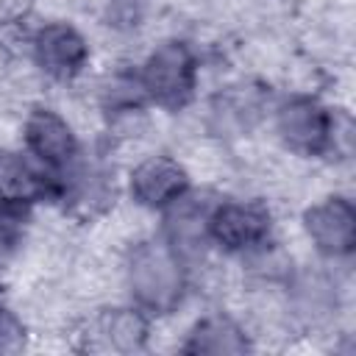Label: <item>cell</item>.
I'll return each mask as SVG.
<instances>
[{"label": "cell", "mask_w": 356, "mask_h": 356, "mask_svg": "<svg viewBox=\"0 0 356 356\" xmlns=\"http://www.w3.org/2000/svg\"><path fill=\"white\" fill-rule=\"evenodd\" d=\"M25 142L42 164L56 167V170L67 167L78 153V142H75L72 128L56 111H47V108H39L28 117Z\"/></svg>", "instance_id": "6"}, {"label": "cell", "mask_w": 356, "mask_h": 356, "mask_svg": "<svg viewBox=\"0 0 356 356\" xmlns=\"http://www.w3.org/2000/svg\"><path fill=\"white\" fill-rule=\"evenodd\" d=\"M312 242L328 256H345L356 242V211L345 197H328L306 211Z\"/></svg>", "instance_id": "4"}, {"label": "cell", "mask_w": 356, "mask_h": 356, "mask_svg": "<svg viewBox=\"0 0 356 356\" xmlns=\"http://www.w3.org/2000/svg\"><path fill=\"white\" fill-rule=\"evenodd\" d=\"M50 192V178L19 153H0V200L22 206Z\"/></svg>", "instance_id": "10"}, {"label": "cell", "mask_w": 356, "mask_h": 356, "mask_svg": "<svg viewBox=\"0 0 356 356\" xmlns=\"http://www.w3.org/2000/svg\"><path fill=\"white\" fill-rule=\"evenodd\" d=\"M22 345H25L22 323L8 309H0V353H17Z\"/></svg>", "instance_id": "14"}, {"label": "cell", "mask_w": 356, "mask_h": 356, "mask_svg": "<svg viewBox=\"0 0 356 356\" xmlns=\"http://www.w3.org/2000/svg\"><path fill=\"white\" fill-rule=\"evenodd\" d=\"M33 53H36V61L50 75L67 78V75H75L83 67L86 42L75 28H70L64 22H53V25L39 31V36L33 42Z\"/></svg>", "instance_id": "8"}, {"label": "cell", "mask_w": 356, "mask_h": 356, "mask_svg": "<svg viewBox=\"0 0 356 356\" xmlns=\"http://www.w3.org/2000/svg\"><path fill=\"white\" fill-rule=\"evenodd\" d=\"M281 139L300 153H320L331 139V114L309 97H295L278 111Z\"/></svg>", "instance_id": "3"}, {"label": "cell", "mask_w": 356, "mask_h": 356, "mask_svg": "<svg viewBox=\"0 0 356 356\" xmlns=\"http://www.w3.org/2000/svg\"><path fill=\"white\" fill-rule=\"evenodd\" d=\"M131 292L139 306L147 312H170L181 300L184 270L181 256L161 242H145L134 250L131 267Z\"/></svg>", "instance_id": "1"}, {"label": "cell", "mask_w": 356, "mask_h": 356, "mask_svg": "<svg viewBox=\"0 0 356 356\" xmlns=\"http://www.w3.org/2000/svg\"><path fill=\"white\" fill-rule=\"evenodd\" d=\"M195 86V58L181 42L161 44L142 67V89L161 106H181Z\"/></svg>", "instance_id": "2"}, {"label": "cell", "mask_w": 356, "mask_h": 356, "mask_svg": "<svg viewBox=\"0 0 356 356\" xmlns=\"http://www.w3.org/2000/svg\"><path fill=\"white\" fill-rule=\"evenodd\" d=\"M189 186L184 167L167 156H153L142 161L131 175V192L142 206L164 209L178 200Z\"/></svg>", "instance_id": "5"}, {"label": "cell", "mask_w": 356, "mask_h": 356, "mask_svg": "<svg viewBox=\"0 0 356 356\" xmlns=\"http://www.w3.org/2000/svg\"><path fill=\"white\" fill-rule=\"evenodd\" d=\"M267 234V217L242 203H222L209 214V236L228 250H248Z\"/></svg>", "instance_id": "7"}, {"label": "cell", "mask_w": 356, "mask_h": 356, "mask_svg": "<svg viewBox=\"0 0 356 356\" xmlns=\"http://www.w3.org/2000/svg\"><path fill=\"white\" fill-rule=\"evenodd\" d=\"M209 209L186 197V192L167 206V236L178 256L197 253L209 239Z\"/></svg>", "instance_id": "9"}, {"label": "cell", "mask_w": 356, "mask_h": 356, "mask_svg": "<svg viewBox=\"0 0 356 356\" xmlns=\"http://www.w3.org/2000/svg\"><path fill=\"white\" fill-rule=\"evenodd\" d=\"M103 334H106V339L114 348H120V350H136L145 342L147 325H145V320L136 312L120 309V312H111L103 320Z\"/></svg>", "instance_id": "12"}, {"label": "cell", "mask_w": 356, "mask_h": 356, "mask_svg": "<svg viewBox=\"0 0 356 356\" xmlns=\"http://www.w3.org/2000/svg\"><path fill=\"white\" fill-rule=\"evenodd\" d=\"M22 236V217L14 203L0 200V264L17 250Z\"/></svg>", "instance_id": "13"}, {"label": "cell", "mask_w": 356, "mask_h": 356, "mask_svg": "<svg viewBox=\"0 0 356 356\" xmlns=\"http://www.w3.org/2000/svg\"><path fill=\"white\" fill-rule=\"evenodd\" d=\"M245 348L248 342L239 334V328L222 317L203 320L186 342V350L192 353H242Z\"/></svg>", "instance_id": "11"}]
</instances>
